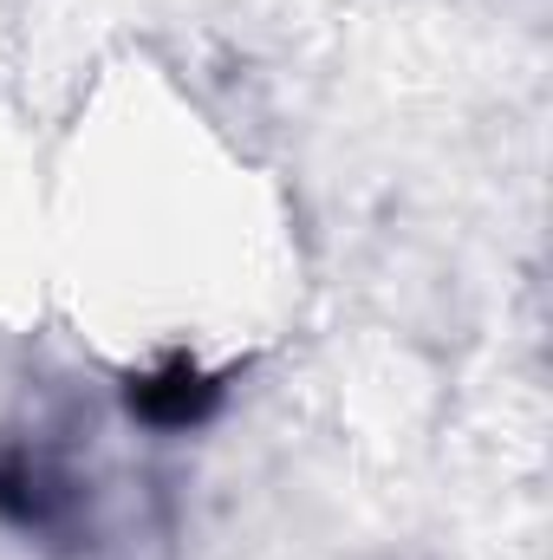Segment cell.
Segmentation results:
<instances>
[{
	"instance_id": "obj_1",
	"label": "cell",
	"mask_w": 553,
	"mask_h": 560,
	"mask_svg": "<svg viewBox=\"0 0 553 560\" xmlns=\"http://www.w3.org/2000/svg\"><path fill=\"white\" fill-rule=\"evenodd\" d=\"M79 515H85L79 476L52 450L26 436H0V528L33 535V541H72Z\"/></svg>"
},
{
	"instance_id": "obj_2",
	"label": "cell",
	"mask_w": 553,
	"mask_h": 560,
	"mask_svg": "<svg viewBox=\"0 0 553 560\" xmlns=\"http://www.w3.org/2000/svg\"><path fill=\"white\" fill-rule=\"evenodd\" d=\"M228 405V372H209L189 352H163L150 372L125 378V411L156 436H189Z\"/></svg>"
}]
</instances>
